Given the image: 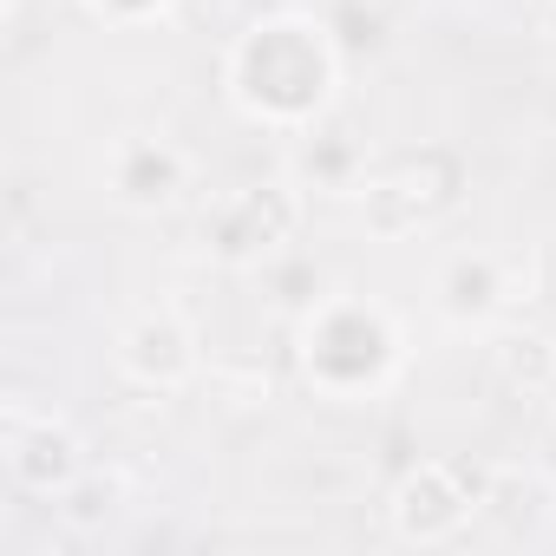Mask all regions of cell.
Listing matches in <instances>:
<instances>
[{
    "label": "cell",
    "mask_w": 556,
    "mask_h": 556,
    "mask_svg": "<svg viewBox=\"0 0 556 556\" xmlns=\"http://www.w3.org/2000/svg\"><path fill=\"white\" fill-rule=\"evenodd\" d=\"M177 177H184V164H177L170 151H151V144H144V164H138V170H125V177H118V190H125L131 203H164V197L177 190Z\"/></svg>",
    "instance_id": "6da1fadb"
}]
</instances>
